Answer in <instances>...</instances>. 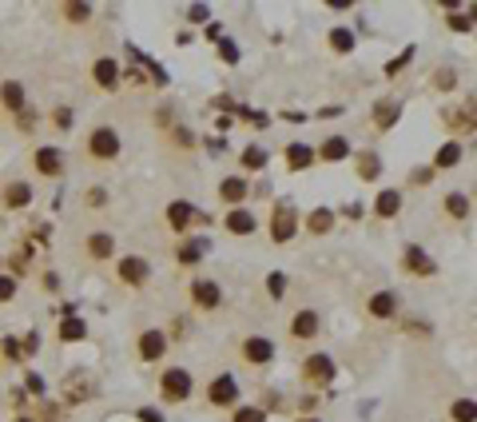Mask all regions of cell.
I'll use <instances>...</instances> for the list:
<instances>
[{"mask_svg":"<svg viewBox=\"0 0 477 422\" xmlns=\"http://www.w3.org/2000/svg\"><path fill=\"white\" fill-rule=\"evenodd\" d=\"M0 100H4V108H8V112H24V88H20L16 80L0 84Z\"/></svg>","mask_w":477,"mask_h":422,"instance_id":"24","label":"cell"},{"mask_svg":"<svg viewBox=\"0 0 477 422\" xmlns=\"http://www.w3.org/2000/svg\"><path fill=\"white\" fill-rule=\"evenodd\" d=\"M88 255L92 259H111L115 255V235L111 231H92L88 235Z\"/></svg>","mask_w":477,"mask_h":422,"instance_id":"13","label":"cell"},{"mask_svg":"<svg viewBox=\"0 0 477 422\" xmlns=\"http://www.w3.org/2000/svg\"><path fill=\"white\" fill-rule=\"evenodd\" d=\"M283 291H286L283 271H270V275H267V295H270V299H283Z\"/></svg>","mask_w":477,"mask_h":422,"instance_id":"35","label":"cell"},{"mask_svg":"<svg viewBox=\"0 0 477 422\" xmlns=\"http://www.w3.org/2000/svg\"><path fill=\"white\" fill-rule=\"evenodd\" d=\"M56 287H60V279H56L52 271H48V275H44V291H56Z\"/></svg>","mask_w":477,"mask_h":422,"instance_id":"51","label":"cell"},{"mask_svg":"<svg viewBox=\"0 0 477 422\" xmlns=\"http://www.w3.org/2000/svg\"><path fill=\"white\" fill-rule=\"evenodd\" d=\"M445 211H449L453 219H465V215H469V195L449 192V195H445Z\"/></svg>","mask_w":477,"mask_h":422,"instance_id":"29","label":"cell"},{"mask_svg":"<svg viewBox=\"0 0 477 422\" xmlns=\"http://www.w3.org/2000/svg\"><path fill=\"white\" fill-rule=\"evenodd\" d=\"M16 283H20V279H12V275H0V303H8V299L16 295Z\"/></svg>","mask_w":477,"mask_h":422,"instance_id":"39","label":"cell"},{"mask_svg":"<svg viewBox=\"0 0 477 422\" xmlns=\"http://www.w3.org/2000/svg\"><path fill=\"white\" fill-rule=\"evenodd\" d=\"M16 116H20V128L32 131V124H36V112H28V108H24V112H16Z\"/></svg>","mask_w":477,"mask_h":422,"instance_id":"46","label":"cell"},{"mask_svg":"<svg viewBox=\"0 0 477 422\" xmlns=\"http://www.w3.org/2000/svg\"><path fill=\"white\" fill-rule=\"evenodd\" d=\"M92 80H95V88H120V64L111 60V56H104V60H95L92 64Z\"/></svg>","mask_w":477,"mask_h":422,"instance_id":"12","label":"cell"},{"mask_svg":"<svg viewBox=\"0 0 477 422\" xmlns=\"http://www.w3.org/2000/svg\"><path fill=\"white\" fill-rule=\"evenodd\" d=\"M458 84H461V76L453 72V68H438V72H433V88H442V92L458 88Z\"/></svg>","mask_w":477,"mask_h":422,"instance_id":"32","label":"cell"},{"mask_svg":"<svg viewBox=\"0 0 477 422\" xmlns=\"http://www.w3.org/2000/svg\"><path fill=\"white\" fill-rule=\"evenodd\" d=\"M458 163H461V144L449 140V144H442V152L433 156V172H438V167H458Z\"/></svg>","mask_w":477,"mask_h":422,"instance_id":"27","label":"cell"},{"mask_svg":"<svg viewBox=\"0 0 477 422\" xmlns=\"http://www.w3.org/2000/svg\"><path fill=\"white\" fill-rule=\"evenodd\" d=\"M64 17L72 20V24H84V20L92 17V8L88 4H64Z\"/></svg>","mask_w":477,"mask_h":422,"instance_id":"36","label":"cell"},{"mask_svg":"<svg viewBox=\"0 0 477 422\" xmlns=\"http://www.w3.org/2000/svg\"><path fill=\"white\" fill-rule=\"evenodd\" d=\"M290 335H294V339H315L318 335V315L315 311H299V315L290 319Z\"/></svg>","mask_w":477,"mask_h":422,"instance_id":"16","label":"cell"},{"mask_svg":"<svg viewBox=\"0 0 477 422\" xmlns=\"http://www.w3.org/2000/svg\"><path fill=\"white\" fill-rule=\"evenodd\" d=\"M315 406H318V398H315V394H306V398H302V403H299V410H306V414H310Z\"/></svg>","mask_w":477,"mask_h":422,"instance_id":"50","label":"cell"},{"mask_svg":"<svg viewBox=\"0 0 477 422\" xmlns=\"http://www.w3.org/2000/svg\"><path fill=\"white\" fill-rule=\"evenodd\" d=\"M243 167H247V172H259V167H267V147H247V152H243Z\"/></svg>","mask_w":477,"mask_h":422,"instance_id":"30","label":"cell"},{"mask_svg":"<svg viewBox=\"0 0 477 422\" xmlns=\"http://www.w3.org/2000/svg\"><path fill=\"white\" fill-rule=\"evenodd\" d=\"M28 390L32 394H44V378H40V374H28Z\"/></svg>","mask_w":477,"mask_h":422,"instance_id":"47","label":"cell"},{"mask_svg":"<svg viewBox=\"0 0 477 422\" xmlns=\"http://www.w3.org/2000/svg\"><path fill=\"white\" fill-rule=\"evenodd\" d=\"M366 307H370V315H374V319H390V315L398 311V295L394 291H378L370 303H366Z\"/></svg>","mask_w":477,"mask_h":422,"instance_id":"20","label":"cell"},{"mask_svg":"<svg viewBox=\"0 0 477 422\" xmlns=\"http://www.w3.org/2000/svg\"><path fill=\"white\" fill-rule=\"evenodd\" d=\"M286 163H290V172L310 167V163H315V152H310L306 144H286Z\"/></svg>","mask_w":477,"mask_h":422,"instance_id":"26","label":"cell"},{"mask_svg":"<svg viewBox=\"0 0 477 422\" xmlns=\"http://www.w3.org/2000/svg\"><path fill=\"white\" fill-rule=\"evenodd\" d=\"M294 231H299V211L294 208H279L270 215V239H274V244H290Z\"/></svg>","mask_w":477,"mask_h":422,"instance_id":"4","label":"cell"},{"mask_svg":"<svg viewBox=\"0 0 477 422\" xmlns=\"http://www.w3.org/2000/svg\"><path fill=\"white\" fill-rule=\"evenodd\" d=\"M243 358L251 363V367H263L274 358V342L263 339V335H251V339H243Z\"/></svg>","mask_w":477,"mask_h":422,"instance_id":"9","label":"cell"},{"mask_svg":"<svg viewBox=\"0 0 477 422\" xmlns=\"http://www.w3.org/2000/svg\"><path fill=\"white\" fill-rule=\"evenodd\" d=\"M88 152H92L95 160H115L120 156V131L115 128H95L92 136H88Z\"/></svg>","mask_w":477,"mask_h":422,"instance_id":"2","label":"cell"},{"mask_svg":"<svg viewBox=\"0 0 477 422\" xmlns=\"http://www.w3.org/2000/svg\"><path fill=\"white\" fill-rule=\"evenodd\" d=\"M36 172H40V176H60L64 156L56 152V147H40V152H36Z\"/></svg>","mask_w":477,"mask_h":422,"instance_id":"15","label":"cell"},{"mask_svg":"<svg viewBox=\"0 0 477 422\" xmlns=\"http://www.w3.org/2000/svg\"><path fill=\"white\" fill-rule=\"evenodd\" d=\"M477 410H474V398H458L453 403V422H474Z\"/></svg>","mask_w":477,"mask_h":422,"instance_id":"34","label":"cell"},{"mask_svg":"<svg viewBox=\"0 0 477 422\" xmlns=\"http://www.w3.org/2000/svg\"><path fill=\"white\" fill-rule=\"evenodd\" d=\"M207 403H211V406H235L238 403V378H235V374L223 371L219 378L207 387Z\"/></svg>","mask_w":477,"mask_h":422,"instance_id":"3","label":"cell"},{"mask_svg":"<svg viewBox=\"0 0 477 422\" xmlns=\"http://www.w3.org/2000/svg\"><path fill=\"white\" fill-rule=\"evenodd\" d=\"M52 120H56V128H72V108H56V112H52Z\"/></svg>","mask_w":477,"mask_h":422,"instance_id":"43","label":"cell"},{"mask_svg":"<svg viewBox=\"0 0 477 422\" xmlns=\"http://www.w3.org/2000/svg\"><path fill=\"white\" fill-rule=\"evenodd\" d=\"M4 355H8V358H20V342L8 339V342H4Z\"/></svg>","mask_w":477,"mask_h":422,"instance_id":"49","label":"cell"},{"mask_svg":"<svg viewBox=\"0 0 477 422\" xmlns=\"http://www.w3.org/2000/svg\"><path fill=\"white\" fill-rule=\"evenodd\" d=\"M398 116H402V100H394V96L378 100V104H374V128H378V131H390L398 124Z\"/></svg>","mask_w":477,"mask_h":422,"instance_id":"10","label":"cell"},{"mask_svg":"<svg viewBox=\"0 0 477 422\" xmlns=\"http://www.w3.org/2000/svg\"><path fill=\"white\" fill-rule=\"evenodd\" d=\"M115 275L124 279L127 287H143V283H147V275H151V263L140 259V255H127V259H120Z\"/></svg>","mask_w":477,"mask_h":422,"instance_id":"6","label":"cell"},{"mask_svg":"<svg viewBox=\"0 0 477 422\" xmlns=\"http://www.w3.org/2000/svg\"><path fill=\"white\" fill-rule=\"evenodd\" d=\"M402 267L410 271V275H418V279H429V275H438V263L429 259L426 251L418 244H406V251H402Z\"/></svg>","mask_w":477,"mask_h":422,"instance_id":"5","label":"cell"},{"mask_svg":"<svg viewBox=\"0 0 477 422\" xmlns=\"http://www.w3.org/2000/svg\"><path fill=\"white\" fill-rule=\"evenodd\" d=\"M346 156H350V144L342 136H330V140H322V147H318V160H326V163L346 160Z\"/></svg>","mask_w":477,"mask_h":422,"instance_id":"22","label":"cell"},{"mask_svg":"<svg viewBox=\"0 0 477 422\" xmlns=\"http://www.w3.org/2000/svg\"><path fill=\"white\" fill-rule=\"evenodd\" d=\"M413 183H418V187H426V183H433V167H413Z\"/></svg>","mask_w":477,"mask_h":422,"instance_id":"42","label":"cell"},{"mask_svg":"<svg viewBox=\"0 0 477 422\" xmlns=\"http://www.w3.org/2000/svg\"><path fill=\"white\" fill-rule=\"evenodd\" d=\"M88 203H92V208H104V203H108V192H104V187L88 192Z\"/></svg>","mask_w":477,"mask_h":422,"instance_id":"44","label":"cell"},{"mask_svg":"<svg viewBox=\"0 0 477 422\" xmlns=\"http://www.w3.org/2000/svg\"><path fill=\"white\" fill-rule=\"evenodd\" d=\"M374 211H378L382 219H394L398 211H402V192H398V187H386V192H378V199H374Z\"/></svg>","mask_w":477,"mask_h":422,"instance_id":"17","label":"cell"},{"mask_svg":"<svg viewBox=\"0 0 477 422\" xmlns=\"http://www.w3.org/2000/svg\"><path fill=\"white\" fill-rule=\"evenodd\" d=\"M163 351H167V335H163V331H143L140 335V358L143 363L163 358Z\"/></svg>","mask_w":477,"mask_h":422,"instance_id":"11","label":"cell"},{"mask_svg":"<svg viewBox=\"0 0 477 422\" xmlns=\"http://www.w3.org/2000/svg\"><path fill=\"white\" fill-rule=\"evenodd\" d=\"M187 17H191V24H207V8H203V4H195Z\"/></svg>","mask_w":477,"mask_h":422,"instance_id":"45","label":"cell"},{"mask_svg":"<svg viewBox=\"0 0 477 422\" xmlns=\"http://www.w3.org/2000/svg\"><path fill=\"white\" fill-rule=\"evenodd\" d=\"M219 199H223V203H231V208H238V203L247 199V179H243V176H227L219 183Z\"/></svg>","mask_w":477,"mask_h":422,"instance_id":"14","label":"cell"},{"mask_svg":"<svg viewBox=\"0 0 477 422\" xmlns=\"http://www.w3.org/2000/svg\"><path fill=\"white\" fill-rule=\"evenodd\" d=\"M302 378H306V383H315V387L330 383V378H334V358L330 355H310L306 363H302Z\"/></svg>","mask_w":477,"mask_h":422,"instance_id":"7","label":"cell"},{"mask_svg":"<svg viewBox=\"0 0 477 422\" xmlns=\"http://www.w3.org/2000/svg\"><path fill=\"white\" fill-rule=\"evenodd\" d=\"M84 335H88V327H84L80 315H72V319H64L60 323V342H80Z\"/></svg>","mask_w":477,"mask_h":422,"instance_id":"28","label":"cell"},{"mask_svg":"<svg viewBox=\"0 0 477 422\" xmlns=\"http://www.w3.org/2000/svg\"><path fill=\"white\" fill-rule=\"evenodd\" d=\"M299 422H318V419H299Z\"/></svg>","mask_w":477,"mask_h":422,"instance_id":"53","label":"cell"},{"mask_svg":"<svg viewBox=\"0 0 477 422\" xmlns=\"http://www.w3.org/2000/svg\"><path fill=\"white\" fill-rule=\"evenodd\" d=\"M227 231H231V235H251L254 231V215L247 208H231L227 211Z\"/></svg>","mask_w":477,"mask_h":422,"instance_id":"19","label":"cell"},{"mask_svg":"<svg viewBox=\"0 0 477 422\" xmlns=\"http://www.w3.org/2000/svg\"><path fill=\"white\" fill-rule=\"evenodd\" d=\"M330 48L346 56V52L354 48V33H346V28H334V33H330Z\"/></svg>","mask_w":477,"mask_h":422,"instance_id":"33","label":"cell"},{"mask_svg":"<svg viewBox=\"0 0 477 422\" xmlns=\"http://www.w3.org/2000/svg\"><path fill=\"white\" fill-rule=\"evenodd\" d=\"M191 299H195V307L215 311L223 303V291H219V283H211V279H195L191 283Z\"/></svg>","mask_w":477,"mask_h":422,"instance_id":"8","label":"cell"},{"mask_svg":"<svg viewBox=\"0 0 477 422\" xmlns=\"http://www.w3.org/2000/svg\"><path fill=\"white\" fill-rule=\"evenodd\" d=\"M140 419L143 422H163V419H159V410H140Z\"/></svg>","mask_w":477,"mask_h":422,"instance_id":"52","label":"cell"},{"mask_svg":"<svg viewBox=\"0 0 477 422\" xmlns=\"http://www.w3.org/2000/svg\"><path fill=\"white\" fill-rule=\"evenodd\" d=\"M207 239H187V244L179 247V251H175V263H183V267H191V263H199L207 255Z\"/></svg>","mask_w":477,"mask_h":422,"instance_id":"21","label":"cell"},{"mask_svg":"<svg viewBox=\"0 0 477 422\" xmlns=\"http://www.w3.org/2000/svg\"><path fill=\"white\" fill-rule=\"evenodd\" d=\"M159 390H163L167 403H187L191 398V374L183 371V367H171V371H163V378H159Z\"/></svg>","mask_w":477,"mask_h":422,"instance_id":"1","label":"cell"},{"mask_svg":"<svg viewBox=\"0 0 477 422\" xmlns=\"http://www.w3.org/2000/svg\"><path fill=\"white\" fill-rule=\"evenodd\" d=\"M330 228H334V211L330 208H315L310 215H306V231H310V235H326Z\"/></svg>","mask_w":477,"mask_h":422,"instance_id":"23","label":"cell"},{"mask_svg":"<svg viewBox=\"0 0 477 422\" xmlns=\"http://www.w3.org/2000/svg\"><path fill=\"white\" fill-rule=\"evenodd\" d=\"M219 56L227 60V64H235V60H238V44H235V40H219Z\"/></svg>","mask_w":477,"mask_h":422,"instance_id":"40","label":"cell"},{"mask_svg":"<svg viewBox=\"0 0 477 422\" xmlns=\"http://www.w3.org/2000/svg\"><path fill=\"white\" fill-rule=\"evenodd\" d=\"M171 136H175V140H179V144H183V147H191V131H187V128H175Z\"/></svg>","mask_w":477,"mask_h":422,"instance_id":"48","label":"cell"},{"mask_svg":"<svg viewBox=\"0 0 477 422\" xmlns=\"http://www.w3.org/2000/svg\"><path fill=\"white\" fill-rule=\"evenodd\" d=\"M4 203H8V208H28L32 203V187L28 183H20V179L8 183V187H4Z\"/></svg>","mask_w":477,"mask_h":422,"instance_id":"25","label":"cell"},{"mask_svg":"<svg viewBox=\"0 0 477 422\" xmlns=\"http://www.w3.org/2000/svg\"><path fill=\"white\" fill-rule=\"evenodd\" d=\"M449 28H453V33H469V28H474V20L461 17V12H453V17H449Z\"/></svg>","mask_w":477,"mask_h":422,"instance_id":"41","label":"cell"},{"mask_svg":"<svg viewBox=\"0 0 477 422\" xmlns=\"http://www.w3.org/2000/svg\"><path fill=\"white\" fill-rule=\"evenodd\" d=\"M191 219H195V208H191L187 199H171V203H167V223H171L175 231H183Z\"/></svg>","mask_w":477,"mask_h":422,"instance_id":"18","label":"cell"},{"mask_svg":"<svg viewBox=\"0 0 477 422\" xmlns=\"http://www.w3.org/2000/svg\"><path fill=\"white\" fill-rule=\"evenodd\" d=\"M410 60H413V48H406L402 56H398V60H390V64H386V76H398V72L410 64Z\"/></svg>","mask_w":477,"mask_h":422,"instance_id":"38","label":"cell"},{"mask_svg":"<svg viewBox=\"0 0 477 422\" xmlns=\"http://www.w3.org/2000/svg\"><path fill=\"white\" fill-rule=\"evenodd\" d=\"M267 414L259 406H235V422H263Z\"/></svg>","mask_w":477,"mask_h":422,"instance_id":"37","label":"cell"},{"mask_svg":"<svg viewBox=\"0 0 477 422\" xmlns=\"http://www.w3.org/2000/svg\"><path fill=\"white\" fill-rule=\"evenodd\" d=\"M358 172H362V179H378L382 160L374 156V152H362V156H358Z\"/></svg>","mask_w":477,"mask_h":422,"instance_id":"31","label":"cell"}]
</instances>
